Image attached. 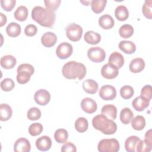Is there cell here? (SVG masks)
<instances>
[{"instance_id": "obj_33", "label": "cell", "mask_w": 152, "mask_h": 152, "mask_svg": "<svg viewBox=\"0 0 152 152\" xmlns=\"http://www.w3.org/2000/svg\"><path fill=\"white\" fill-rule=\"evenodd\" d=\"M88 127V123L87 119L83 117H80L75 122V128L79 132H86Z\"/></svg>"}, {"instance_id": "obj_23", "label": "cell", "mask_w": 152, "mask_h": 152, "mask_svg": "<svg viewBox=\"0 0 152 152\" xmlns=\"http://www.w3.org/2000/svg\"><path fill=\"white\" fill-rule=\"evenodd\" d=\"M140 138L135 135H132L126 138L125 142V148L128 152L136 151V147Z\"/></svg>"}, {"instance_id": "obj_10", "label": "cell", "mask_w": 152, "mask_h": 152, "mask_svg": "<svg viewBox=\"0 0 152 152\" xmlns=\"http://www.w3.org/2000/svg\"><path fill=\"white\" fill-rule=\"evenodd\" d=\"M118 68L109 63L104 65L101 69L102 75L106 79H113L118 76Z\"/></svg>"}, {"instance_id": "obj_41", "label": "cell", "mask_w": 152, "mask_h": 152, "mask_svg": "<svg viewBox=\"0 0 152 152\" xmlns=\"http://www.w3.org/2000/svg\"><path fill=\"white\" fill-rule=\"evenodd\" d=\"M151 0H146L142 6V11L144 15L148 19H151L152 12H151Z\"/></svg>"}, {"instance_id": "obj_17", "label": "cell", "mask_w": 152, "mask_h": 152, "mask_svg": "<svg viewBox=\"0 0 152 152\" xmlns=\"http://www.w3.org/2000/svg\"><path fill=\"white\" fill-rule=\"evenodd\" d=\"M145 67V62L141 58H136L133 59L129 65V68L130 71L134 73H138L142 71Z\"/></svg>"}, {"instance_id": "obj_31", "label": "cell", "mask_w": 152, "mask_h": 152, "mask_svg": "<svg viewBox=\"0 0 152 152\" xmlns=\"http://www.w3.org/2000/svg\"><path fill=\"white\" fill-rule=\"evenodd\" d=\"M14 15L16 20L20 21H24L27 18L28 10L24 5L19 6L14 12Z\"/></svg>"}, {"instance_id": "obj_11", "label": "cell", "mask_w": 152, "mask_h": 152, "mask_svg": "<svg viewBox=\"0 0 152 152\" xmlns=\"http://www.w3.org/2000/svg\"><path fill=\"white\" fill-rule=\"evenodd\" d=\"M34 99L36 103L38 104L45 106L50 102V94L48 90L45 89H40L35 93Z\"/></svg>"}, {"instance_id": "obj_45", "label": "cell", "mask_w": 152, "mask_h": 152, "mask_svg": "<svg viewBox=\"0 0 152 152\" xmlns=\"http://www.w3.org/2000/svg\"><path fill=\"white\" fill-rule=\"evenodd\" d=\"M37 31V27L34 24H28L24 28V33L26 36L32 37L34 36Z\"/></svg>"}, {"instance_id": "obj_34", "label": "cell", "mask_w": 152, "mask_h": 152, "mask_svg": "<svg viewBox=\"0 0 152 152\" xmlns=\"http://www.w3.org/2000/svg\"><path fill=\"white\" fill-rule=\"evenodd\" d=\"M106 3V0H93L91 2V10L96 14L100 13L105 8Z\"/></svg>"}, {"instance_id": "obj_29", "label": "cell", "mask_w": 152, "mask_h": 152, "mask_svg": "<svg viewBox=\"0 0 152 152\" xmlns=\"http://www.w3.org/2000/svg\"><path fill=\"white\" fill-rule=\"evenodd\" d=\"M115 15L118 20L125 21L129 16L128 10L124 5H119L115 10Z\"/></svg>"}, {"instance_id": "obj_42", "label": "cell", "mask_w": 152, "mask_h": 152, "mask_svg": "<svg viewBox=\"0 0 152 152\" xmlns=\"http://www.w3.org/2000/svg\"><path fill=\"white\" fill-rule=\"evenodd\" d=\"M61 2V0H45L44 3L46 8H48L53 11H56L59 7Z\"/></svg>"}, {"instance_id": "obj_15", "label": "cell", "mask_w": 152, "mask_h": 152, "mask_svg": "<svg viewBox=\"0 0 152 152\" xmlns=\"http://www.w3.org/2000/svg\"><path fill=\"white\" fill-rule=\"evenodd\" d=\"M57 41L56 35L52 32L48 31L45 33L41 37L42 44L47 48L52 47L55 45Z\"/></svg>"}, {"instance_id": "obj_5", "label": "cell", "mask_w": 152, "mask_h": 152, "mask_svg": "<svg viewBox=\"0 0 152 152\" xmlns=\"http://www.w3.org/2000/svg\"><path fill=\"white\" fill-rule=\"evenodd\" d=\"M119 148V143L115 138L103 139L97 145V150L100 152H117Z\"/></svg>"}, {"instance_id": "obj_48", "label": "cell", "mask_w": 152, "mask_h": 152, "mask_svg": "<svg viewBox=\"0 0 152 152\" xmlns=\"http://www.w3.org/2000/svg\"><path fill=\"white\" fill-rule=\"evenodd\" d=\"M0 17H1V20H0V26L2 27L5 23H7V18L5 15H4L3 13H0Z\"/></svg>"}, {"instance_id": "obj_13", "label": "cell", "mask_w": 152, "mask_h": 152, "mask_svg": "<svg viewBox=\"0 0 152 152\" xmlns=\"http://www.w3.org/2000/svg\"><path fill=\"white\" fill-rule=\"evenodd\" d=\"M81 107L83 111L87 113H93L95 112L97 109L96 102L91 98H84L81 102Z\"/></svg>"}, {"instance_id": "obj_19", "label": "cell", "mask_w": 152, "mask_h": 152, "mask_svg": "<svg viewBox=\"0 0 152 152\" xmlns=\"http://www.w3.org/2000/svg\"><path fill=\"white\" fill-rule=\"evenodd\" d=\"M108 63L114 65L118 69L121 68L124 64V56L119 52H114L109 56Z\"/></svg>"}, {"instance_id": "obj_22", "label": "cell", "mask_w": 152, "mask_h": 152, "mask_svg": "<svg viewBox=\"0 0 152 152\" xmlns=\"http://www.w3.org/2000/svg\"><path fill=\"white\" fill-rule=\"evenodd\" d=\"M1 66L7 69H12L16 65L17 60L14 56L11 55H7L2 56L0 60Z\"/></svg>"}, {"instance_id": "obj_30", "label": "cell", "mask_w": 152, "mask_h": 152, "mask_svg": "<svg viewBox=\"0 0 152 152\" xmlns=\"http://www.w3.org/2000/svg\"><path fill=\"white\" fill-rule=\"evenodd\" d=\"M131 126L133 129L137 131L143 129L145 126V119L141 115H137L131 120Z\"/></svg>"}, {"instance_id": "obj_35", "label": "cell", "mask_w": 152, "mask_h": 152, "mask_svg": "<svg viewBox=\"0 0 152 152\" xmlns=\"http://www.w3.org/2000/svg\"><path fill=\"white\" fill-rule=\"evenodd\" d=\"M134 30L133 27L130 24H124L119 30V35L125 39H127L132 36Z\"/></svg>"}, {"instance_id": "obj_12", "label": "cell", "mask_w": 152, "mask_h": 152, "mask_svg": "<svg viewBox=\"0 0 152 152\" xmlns=\"http://www.w3.org/2000/svg\"><path fill=\"white\" fill-rule=\"evenodd\" d=\"M31 150V145L29 141L23 137L17 140L14 145L15 152H29Z\"/></svg>"}, {"instance_id": "obj_14", "label": "cell", "mask_w": 152, "mask_h": 152, "mask_svg": "<svg viewBox=\"0 0 152 152\" xmlns=\"http://www.w3.org/2000/svg\"><path fill=\"white\" fill-rule=\"evenodd\" d=\"M37 148L42 151L49 150L52 146V141L49 137L44 135L38 138L36 141Z\"/></svg>"}, {"instance_id": "obj_39", "label": "cell", "mask_w": 152, "mask_h": 152, "mask_svg": "<svg viewBox=\"0 0 152 152\" xmlns=\"http://www.w3.org/2000/svg\"><path fill=\"white\" fill-rule=\"evenodd\" d=\"M43 131V126L40 123H33L28 128V132L31 136H37L41 134Z\"/></svg>"}, {"instance_id": "obj_9", "label": "cell", "mask_w": 152, "mask_h": 152, "mask_svg": "<svg viewBox=\"0 0 152 152\" xmlns=\"http://www.w3.org/2000/svg\"><path fill=\"white\" fill-rule=\"evenodd\" d=\"M99 94L100 97L104 100H112L116 96V90L111 85H104L100 88Z\"/></svg>"}, {"instance_id": "obj_43", "label": "cell", "mask_w": 152, "mask_h": 152, "mask_svg": "<svg viewBox=\"0 0 152 152\" xmlns=\"http://www.w3.org/2000/svg\"><path fill=\"white\" fill-rule=\"evenodd\" d=\"M16 3L15 0H2L1 5L2 8L6 11H11L15 7Z\"/></svg>"}, {"instance_id": "obj_24", "label": "cell", "mask_w": 152, "mask_h": 152, "mask_svg": "<svg viewBox=\"0 0 152 152\" xmlns=\"http://www.w3.org/2000/svg\"><path fill=\"white\" fill-rule=\"evenodd\" d=\"M119 48L126 54H132L136 50V46L131 41L122 40L119 43Z\"/></svg>"}, {"instance_id": "obj_20", "label": "cell", "mask_w": 152, "mask_h": 152, "mask_svg": "<svg viewBox=\"0 0 152 152\" xmlns=\"http://www.w3.org/2000/svg\"><path fill=\"white\" fill-rule=\"evenodd\" d=\"M82 86L84 91L90 94H95L99 88L97 83L92 79H87L85 80L83 83Z\"/></svg>"}, {"instance_id": "obj_16", "label": "cell", "mask_w": 152, "mask_h": 152, "mask_svg": "<svg viewBox=\"0 0 152 152\" xmlns=\"http://www.w3.org/2000/svg\"><path fill=\"white\" fill-rule=\"evenodd\" d=\"M150 104V100L141 97V96L135 97L132 102V106L137 111L141 112L146 109Z\"/></svg>"}, {"instance_id": "obj_7", "label": "cell", "mask_w": 152, "mask_h": 152, "mask_svg": "<svg viewBox=\"0 0 152 152\" xmlns=\"http://www.w3.org/2000/svg\"><path fill=\"white\" fill-rule=\"evenodd\" d=\"M87 56L92 62H101L105 59L106 52L103 49L99 46L91 47L87 51Z\"/></svg>"}, {"instance_id": "obj_46", "label": "cell", "mask_w": 152, "mask_h": 152, "mask_svg": "<svg viewBox=\"0 0 152 152\" xmlns=\"http://www.w3.org/2000/svg\"><path fill=\"white\" fill-rule=\"evenodd\" d=\"M61 151L62 152H75L77 151V148L75 145L71 142H65L61 147Z\"/></svg>"}, {"instance_id": "obj_2", "label": "cell", "mask_w": 152, "mask_h": 152, "mask_svg": "<svg viewBox=\"0 0 152 152\" xmlns=\"http://www.w3.org/2000/svg\"><path fill=\"white\" fill-rule=\"evenodd\" d=\"M63 76L69 80L78 78L79 80L83 79L86 74L85 65L80 62L71 61L64 64L62 69Z\"/></svg>"}, {"instance_id": "obj_26", "label": "cell", "mask_w": 152, "mask_h": 152, "mask_svg": "<svg viewBox=\"0 0 152 152\" xmlns=\"http://www.w3.org/2000/svg\"><path fill=\"white\" fill-rule=\"evenodd\" d=\"M12 110L11 106L6 103H2L0 105V120L7 121L12 116Z\"/></svg>"}, {"instance_id": "obj_47", "label": "cell", "mask_w": 152, "mask_h": 152, "mask_svg": "<svg viewBox=\"0 0 152 152\" xmlns=\"http://www.w3.org/2000/svg\"><path fill=\"white\" fill-rule=\"evenodd\" d=\"M146 141L148 142L149 143L152 144V135H151V129H149L147 131L145 134V139Z\"/></svg>"}, {"instance_id": "obj_1", "label": "cell", "mask_w": 152, "mask_h": 152, "mask_svg": "<svg viewBox=\"0 0 152 152\" xmlns=\"http://www.w3.org/2000/svg\"><path fill=\"white\" fill-rule=\"evenodd\" d=\"M31 17L40 26L51 27L55 23L56 15L54 11L48 8L36 6L31 11Z\"/></svg>"}, {"instance_id": "obj_32", "label": "cell", "mask_w": 152, "mask_h": 152, "mask_svg": "<svg viewBox=\"0 0 152 152\" xmlns=\"http://www.w3.org/2000/svg\"><path fill=\"white\" fill-rule=\"evenodd\" d=\"M54 138L57 142L59 144L65 143L68 138V131L63 128L58 129L54 133Z\"/></svg>"}, {"instance_id": "obj_40", "label": "cell", "mask_w": 152, "mask_h": 152, "mask_svg": "<svg viewBox=\"0 0 152 152\" xmlns=\"http://www.w3.org/2000/svg\"><path fill=\"white\" fill-rule=\"evenodd\" d=\"M15 86L14 81L9 78H4L1 82V88L3 91H10L12 90Z\"/></svg>"}, {"instance_id": "obj_21", "label": "cell", "mask_w": 152, "mask_h": 152, "mask_svg": "<svg viewBox=\"0 0 152 152\" xmlns=\"http://www.w3.org/2000/svg\"><path fill=\"white\" fill-rule=\"evenodd\" d=\"M99 24L102 28L108 30L114 26L115 21L111 15L109 14H104L99 18Z\"/></svg>"}, {"instance_id": "obj_8", "label": "cell", "mask_w": 152, "mask_h": 152, "mask_svg": "<svg viewBox=\"0 0 152 152\" xmlns=\"http://www.w3.org/2000/svg\"><path fill=\"white\" fill-rule=\"evenodd\" d=\"M73 48L71 44L67 42L60 43L56 49V54L59 59H65L69 58L72 53Z\"/></svg>"}, {"instance_id": "obj_6", "label": "cell", "mask_w": 152, "mask_h": 152, "mask_svg": "<svg viewBox=\"0 0 152 152\" xmlns=\"http://www.w3.org/2000/svg\"><path fill=\"white\" fill-rule=\"evenodd\" d=\"M65 31L67 37L72 42H77L80 40L83 32L82 27L76 23L68 24L66 27Z\"/></svg>"}, {"instance_id": "obj_25", "label": "cell", "mask_w": 152, "mask_h": 152, "mask_svg": "<svg viewBox=\"0 0 152 152\" xmlns=\"http://www.w3.org/2000/svg\"><path fill=\"white\" fill-rule=\"evenodd\" d=\"M84 40L88 44L96 45L101 40V36L100 34L93 31H87L84 36Z\"/></svg>"}, {"instance_id": "obj_36", "label": "cell", "mask_w": 152, "mask_h": 152, "mask_svg": "<svg viewBox=\"0 0 152 152\" xmlns=\"http://www.w3.org/2000/svg\"><path fill=\"white\" fill-rule=\"evenodd\" d=\"M134 93L133 88L130 86H124L120 89L121 96L124 99H129L132 97Z\"/></svg>"}, {"instance_id": "obj_38", "label": "cell", "mask_w": 152, "mask_h": 152, "mask_svg": "<svg viewBox=\"0 0 152 152\" xmlns=\"http://www.w3.org/2000/svg\"><path fill=\"white\" fill-rule=\"evenodd\" d=\"M152 144L149 143L145 140H141L138 142L136 151L138 152H149L151 151Z\"/></svg>"}, {"instance_id": "obj_4", "label": "cell", "mask_w": 152, "mask_h": 152, "mask_svg": "<svg viewBox=\"0 0 152 152\" xmlns=\"http://www.w3.org/2000/svg\"><path fill=\"white\" fill-rule=\"evenodd\" d=\"M17 81L19 84H24L28 82L34 72V67L29 64H22L17 69Z\"/></svg>"}, {"instance_id": "obj_44", "label": "cell", "mask_w": 152, "mask_h": 152, "mask_svg": "<svg viewBox=\"0 0 152 152\" xmlns=\"http://www.w3.org/2000/svg\"><path fill=\"white\" fill-rule=\"evenodd\" d=\"M141 96L150 101L151 99V86L150 85H145L142 88Z\"/></svg>"}, {"instance_id": "obj_18", "label": "cell", "mask_w": 152, "mask_h": 152, "mask_svg": "<svg viewBox=\"0 0 152 152\" xmlns=\"http://www.w3.org/2000/svg\"><path fill=\"white\" fill-rule=\"evenodd\" d=\"M101 113L109 119L113 121L116 118L117 109L113 104H105L102 107Z\"/></svg>"}, {"instance_id": "obj_3", "label": "cell", "mask_w": 152, "mask_h": 152, "mask_svg": "<svg viewBox=\"0 0 152 152\" xmlns=\"http://www.w3.org/2000/svg\"><path fill=\"white\" fill-rule=\"evenodd\" d=\"M93 127L106 135H112L117 130V125L112 120L100 114L95 116L92 119Z\"/></svg>"}, {"instance_id": "obj_37", "label": "cell", "mask_w": 152, "mask_h": 152, "mask_svg": "<svg viewBox=\"0 0 152 152\" xmlns=\"http://www.w3.org/2000/svg\"><path fill=\"white\" fill-rule=\"evenodd\" d=\"M41 111L40 110L36 107H31L27 111V118L30 121H36L41 117Z\"/></svg>"}, {"instance_id": "obj_28", "label": "cell", "mask_w": 152, "mask_h": 152, "mask_svg": "<svg viewBox=\"0 0 152 152\" xmlns=\"http://www.w3.org/2000/svg\"><path fill=\"white\" fill-rule=\"evenodd\" d=\"M133 118L134 113L129 108L125 107L121 110L120 112V120L124 124H129Z\"/></svg>"}, {"instance_id": "obj_27", "label": "cell", "mask_w": 152, "mask_h": 152, "mask_svg": "<svg viewBox=\"0 0 152 152\" xmlns=\"http://www.w3.org/2000/svg\"><path fill=\"white\" fill-rule=\"evenodd\" d=\"M21 26L19 24L11 22L6 27V32L7 34L12 37H15L19 36L21 33Z\"/></svg>"}]
</instances>
